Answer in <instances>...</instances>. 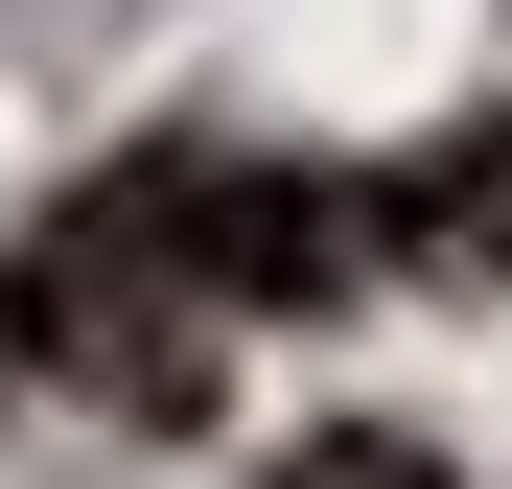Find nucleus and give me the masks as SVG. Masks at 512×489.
Returning a JSON list of instances; mask_svg holds the SVG:
<instances>
[{
  "mask_svg": "<svg viewBox=\"0 0 512 489\" xmlns=\"http://www.w3.org/2000/svg\"><path fill=\"white\" fill-rule=\"evenodd\" d=\"M24 350L70 396H117V420H210V396H233V280L163 233L140 163H94V187L47 210V257H24Z\"/></svg>",
  "mask_w": 512,
  "mask_h": 489,
  "instance_id": "1",
  "label": "nucleus"
},
{
  "mask_svg": "<svg viewBox=\"0 0 512 489\" xmlns=\"http://www.w3.org/2000/svg\"><path fill=\"white\" fill-rule=\"evenodd\" d=\"M350 257H443V280H489V257H512V117H466V140H443V187L350 210Z\"/></svg>",
  "mask_w": 512,
  "mask_h": 489,
  "instance_id": "2",
  "label": "nucleus"
},
{
  "mask_svg": "<svg viewBox=\"0 0 512 489\" xmlns=\"http://www.w3.org/2000/svg\"><path fill=\"white\" fill-rule=\"evenodd\" d=\"M280 489H466V466H443V443H396V420H326Z\"/></svg>",
  "mask_w": 512,
  "mask_h": 489,
  "instance_id": "3",
  "label": "nucleus"
}]
</instances>
